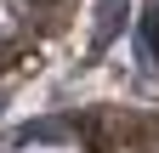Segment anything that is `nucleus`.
<instances>
[{
	"instance_id": "7ed1b4c3",
	"label": "nucleus",
	"mask_w": 159,
	"mask_h": 153,
	"mask_svg": "<svg viewBox=\"0 0 159 153\" xmlns=\"http://www.w3.org/2000/svg\"><path fill=\"white\" fill-rule=\"evenodd\" d=\"M29 6H34V11H51V6H63V0H29Z\"/></svg>"
},
{
	"instance_id": "f03ea898",
	"label": "nucleus",
	"mask_w": 159,
	"mask_h": 153,
	"mask_svg": "<svg viewBox=\"0 0 159 153\" xmlns=\"http://www.w3.org/2000/svg\"><path fill=\"white\" fill-rule=\"evenodd\" d=\"M142 40H148L153 63H159V0H153V6H148V17H142Z\"/></svg>"
},
{
	"instance_id": "f257e3e1",
	"label": "nucleus",
	"mask_w": 159,
	"mask_h": 153,
	"mask_svg": "<svg viewBox=\"0 0 159 153\" xmlns=\"http://www.w3.org/2000/svg\"><path fill=\"white\" fill-rule=\"evenodd\" d=\"M125 23V0H102V23H97V51L114 40V28Z\"/></svg>"
}]
</instances>
